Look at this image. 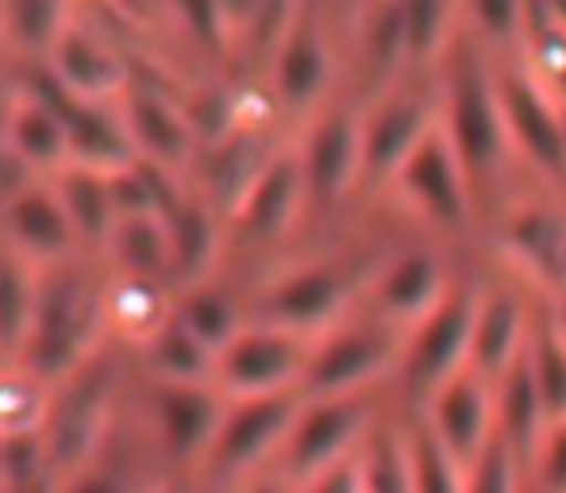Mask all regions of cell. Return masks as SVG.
Returning a JSON list of instances; mask_svg holds the SVG:
<instances>
[{
    "instance_id": "obj_1",
    "label": "cell",
    "mask_w": 566,
    "mask_h": 493,
    "mask_svg": "<svg viewBox=\"0 0 566 493\" xmlns=\"http://www.w3.org/2000/svg\"><path fill=\"white\" fill-rule=\"evenodd\" d=\"M105 347V274L97 270V259L39 270L35 313L15 363L54 389Z\"/></svg>"
},
{
    "instance_id": "obj_2",
    "label": "cell",
    "mask_w": 566,
    "mask_h": 493,
    "mask_svg": "<svg viewBox=\"0 0 566 493\" xmlns=\"http://www.w3.org/2000/svg\"><path fill=\"white\" fill-rule=\"evenodd\" d=\"M119 401V363L113 347L93 355L77 374L51 389V412L43 424L46 463L59 479L97 463V451L108 440V424Z\"/></svg>"
},
{
    "instance_id": "obj_3",
    "label": "cell",
    "mask_w": 566,
    "mask_h": 493,
    "mask_svg": "<svg viewBox=\"0 0 566 493\" xmlns=\"http://www.w3.org/2000/svg\"><path fill=\"white\" fill-rule=\"evenodd\" d=\"M440 127L448 132L470 186H482V181H490L501 170L505 150L513 143H509L505 113H501L497 77L482 66L478 54H467L451 70L440 108Z\"/></svg>"
},
{
    "instance_id": "obj_4",
    "label": "cell",
    "mask_w": 566,
    "mask_h": 493,
    "mask_svg": "<svg viewBox=\"0 0 566 493\" xmlns=\"http://www.w3.org/2000/svg\"><path fill=\"white\" fill-rule=\"evenodd\" d=\"M313 344L316 339L297 336V332L251 321L224 352L217 355V378H212V386H217L228 401L301 394V378H305Z\"/></svg>"
},
{
    "instance_id": "obj_5",
    "label": "cell",
    "mask_w": 566,
    "mask_h": 493,
    "mask_svg": "<svg viewBox=\"0 0 566 493\" xmlns=\"http://www.w3.org/2000/svg\"><path fill=\"white\" fill-rule=\"evenodd\" d=\"M0 240L39 270L90 259L54 178H15L0 193Z\"/></svg>"
},
{
    "instance_id": "obj_6",
    "label": "cell",
    "mask_w": 566,
    "mask_h": 493,
    "mask_svg": "<svg viewBox=\"0 0 566 493\" xmlns=\"http://www.w3.org/2000/svg\"><path fill=\"white\" fill-rule=\"evenodd\" d=\"M370 409L363 397H305L301 412L290 428V440L282 448L285 479L305 486L308 479L363 455Z\"/></svg>"
},
{
    "instance_id": "obj_7",
    "label": "cell",
    "mask_w": 566,
    "mask_h": 493,
    "mask_svg": "<svg viewBox=\"0 0 566 493\" xmlns=\"http://www.w3.org/2000/svg\"><path fill=\"white\" fill-rule=\"evenodd\" d=\"M31 70H39L70 101L101 105V108L119 105V97L139 77L132 70V62H127V54L116 46V39H108L105 31L93 28L82 15H74L66 23V31L59 35V43L46 54L43 66H31Z\"/></svg>"
},
{
    "instance_id": "obj_8",
    "label": "cell",
    "mask_w": 566,
    "mask_h": 493,
    "mask_svg": "<svg viewBox=\"0 0 566 493\" xmlns=\"http://www.w3.org/2000/svg\"><path fill=\"white\" fill-rule=\"evenodd\" d=\"M0 158L15 166L20 178H54L74 162L70 127L31 74L12 85L0 105Z\"/></svg>"
},
{
    "instance_id": "obj_9",
    "label": "cell",
    "mask_w": 566,
    "mask_h": 493,
    "mask_svg": "<svg viewBox=\"0 0 566 493\" xmlns=\"http://www.w3.org/2000/svg\"><path fill=\"white\" fill-rule=\"evenodd\" d=\"M474 308H478V293L451 290L440 301V308H432L424 321L409 328V344L401 347V363L397 367H401L405 389L420 405L440 386H448L451 378H459L462 370H470Z\"/></svg>"
},
{
    "instance_id": "obj_10",
    "label": "cell",
    "mask_w": 566,
    "mask_h": 493,
    "mask_svg": "<svg viewBox=\"0 0 566 493\" xmlns=\"http://www.w3.org/2000/svg\"><path fill=\"white\" fill-rule=\"evenodd\" d=\"M401 363V344L381 324H336L313 344L301 397H358Z\"/></svg>"
},
{
    "instance_id": "obj_11",
    "label": "cell",
    "mask_w": 566,
    "mask_h": 493,
    "mask_svg": "<svg viewBox=\"0 0 566 493\" xmlns=\"http://www.w3.org/2000/svg\"><path fill=\"white\" fill-rule=\"evenodd\" d=\"M301 394H277V397H243V401H228V412L220 420L217 443L209 451L205 471L212 479L239 482L254 474L266 459L282 455L290 428L301 412Z\"/></svg>"
},
{
    "instance_id": "obj_12",
    "label": "cell",
    "mask_w": 566,
    "mask_h": 493,
    "mask_svg": "<svg viewBox=\"0 0 566 493\" xmlns=\"http://www.w3.org/2000/svg\"><path fill=\"white\" fill-rule=\"evenodd\" d=\"M350 293H355V274L347 266H339V262H305V266L274 277L262 290L254 321L321 339L324 332L343 324Z\"/></svg>"
},
{
    "instance_id": "obj_13",
    "label": "cell",
    "mask_w": 566,
    "mask_h": 493,
    "mask_svg": "<svg viewBox=\"0 0 566 493\" xmlns=\"http://www.w3.org/2000/svg\"><path fill=\"white\" fill-rule=\"evenodd\" d=\"M116 108L127 139H132L135 158L158 166V170L178 174V178H186L189 166L201 158L197 150L205 147V139L201 127H197V116L174 93L158 90L155 82L135 77L132 90L119 97Z\"/></svg>"
},
{
    "instance_id": "obj_14",
    "label": "cell",
    "mask_w": 566,
    "mask_h": 493,
    "mask_svg": "<svg viewBox=\"0 0 566 493\" xmlns=\"http://www.w3.org/2000/svg\"><path fill=\"white\" fill-rule=\"evenodd\" d=\"M397 193L432 224L459 232L470 220V201H474V186H470L467 170H462L459 155H454L448 132L440 124L420 139V147L405 158V166L394 178Z\"/></svg>"
},
{
    "instance_id": "obj_15",
    "label": "cell",
    "mask_w": 566,
    "mask_h": 493,
    "mask_svg": "<svg viewBox=\"0 0 566 493\" xmlns=\"http://www.w3.org/2000/svg\"><path fill=\"white\" fill-rule=\"evenodd\" d=\"M228 397L217 386H181V381H150V424L166 459L178 466H205L217 443Z\"/></svg>"
},
{
    "instance_id": "obj_16",
    "label": "cell",
    "mask_w": 566,
    "mask_h": 493,
    "mask_svg": "<svg viewBox=\"0 0 566 493\" xmlns=\"http://www.w3.org/2000/svg\"><path fill=\"white\" fill-rule=\"evenodd\" d=\"M497 93L509 143L521 147L539 170L566 174V108L552 97V90L524 70H505L497 77Z\"/></svg>"
},
{
    "instance_id": "obj_17",
    "label": "cell",
    "mask_w": 566,
    "mask_h": 493,
    "mask_svg": "<svg viewBox=\"0 0 566 493\" xmlns=\"http://www.w3.org/2000/svg\"><path fill=\"white\" fill-rule=\"evenodd\" d=\"M301 170H305L308 201L336 204L363 186V116L347 108H332L313 120L305 139L297 143Z\"/></svg>"
},
{
    "instance_id": "obj_18",
    "label": "cell",
    "mask_w": 566,
    "mask_h": 493,
    "mask_svg": "<svg viewBox=\"0 0 566 493\" xmlns=\"http://www.w3.org/2000/svg\"><path fill=\"white\" fill-rule=\"evenodd\" d=\"M440 124V105L424 93H394L381 97L363 116V186L394 181L405 158L420 147L432 127Z\"/></svg>"
},
{
    "instance_id": "obj_19",
    "label": "cell",
    "mask_w": 566,
    "mask_h": 493,
    "mask_svg": "<svg viewBox=\"0 0 566 493\" xmlns=\"http://www.w3.org/2000/svg\"><path fill=\"white\" fill-rule=\"evenodd\" d=\"M424 424L436 432V440L470 466L497 436V401L493 386L474 370H462L448 386H440L424 405Z\"/></svg>"
},
{
    "instance_id": "obj_20",
    "label": "cell",
    "mask_w": 566,
    "mask_h": 493,
    "mask_svg": "<svg viewBox=\"0 0 566 493\" xmlns=\"http://www.w3.org/2000/svg\"><path fill=\"white\" fill-rule=\"evenodd\" d=\"M332 85V51L313 12L301 8L270 51V93L290 113H313Z\"/></svg>"
},
{
    "instance_id": "obj_21",
    "label": "cell",
    "mask_w": 566,
    "mask_h": 493,
    "mask_svg": "<svg viewBox=\"0 0 566 493\" xmlns=\"http://www.w3.org/2000/svg\"><path fill=\"white\" fill-rule=\"evenodd\" d=\"M305 204H308V186H305V170H301V150L277 147L270 155V162L262 166L259 178H254V186L247 189V197L239 201V209L231 212L228 224L235 232H243L247 240L266 243L290 232Z\"/></svg>"
},
{
    "instance_id": "obj_22",
    "label": "cell",
    "mask_w": 566,
    "mask_h": 493,
    "mask_svg": "<svg viewBox=\"0 0 566 493\" xmlns=\"http://www.w3.org/2000/svg\"><path fill=\"white\" fill-rule=\"evenodd\" d=\"M448 293V270L432 251H401L374 274V305L381 321L401 328L424 321Z\"/></svg>"
},
{
    "instance_id": "obj_23",
    "label": "cell",
    "mask_w": 566,
    "mask_h": 493,
    "mask_svg": "<svg viewBox=\"0 0 566 493\" xmlns=\"http://www.w3.org/2000/svg\"><path fill=\"white\" fill-rule=\"evenodd\" d=\"M166 224H170L174 240V293L189 290L197 282H209L212 270H217L228 220L212 209V201L201 189L186 181L174 204L166 209Z\"/></svg>"
},
{
    "instance_id": "obj_24",
    "label": "cell",
    "mask_w": 566,
    "mask_h": 493,
    "mask_svg": "<svg viewBox=\"0 0 566 493\" xmlns=\"http://www.w3.org/2000/svg\"><path fill=\"white\" fill-rule=\"evenodd\" d=\"M174 285L155 277L113 274L105 270V328L108 344L143 352L174 321Z\"/></svg>"
},
{
    "instance_id": "obj_25",
    "label": "cell",
    "mask_w": 566,
    "mask_h": 493,
    "mask_svg": "<svg viewBox=\"0 0 566 493\" xmlns=\"http://www.w3.org/2000/svg\"><path fill=\"white\" fill-rule=\"evenodd\" d=\"M532 321L524 313V301L513 290H485L478 293L474 308V336H470V370L485 381H497L528 352Z\"/></svg>"
},
{
    "instance_id": "obj_26",
    "label": "cell",
    "mask_w": 566,
    "mask_h": 493,
    "mask_svg": "<svg viewBox=\"0 0 566 493\" xmlns=\"http://www.w3.org/2000/svg\"><path fill=\"white\" fill-rule=\"evenodd\" d=\"M505 251L544 290L566 297V212L552 204H524L505 224Z\"/></svg>"
},
{
    "instance_id": "obj_27",
    "label": "cell",
    "mask_w": 566,
    "mask_h": 493,
    "mask_svg": "<svg viewBox=\"0 0 566 493\" xmlns=\"http://www.w3.org/2000/svg\"><path fill=\"white\" fill-rule=\"evenodd\" d=\"M54 186H59L62 204H66L70 220H74L85 254L101 262V254H105L108 240H113V228L119 220L116 193H113V170L70 162L62 174H54Z\"/></svg>"
},
{
    "instance_id": "obj_28",
    "label": "cell",
    "mask_w": 566,
    "mask_h": 493,
    "mask_svg": "<svg viewBox=\"0 0 566 493\" xmlns=\"http://www.w3.org/2000/svg\"><path fill=\"white\" fill-rule=\"evenodd\" d=\"M101 262L113 274L155 277V282L174 285V240H170V224H166V212L119 217Z\"/></svg>"
},
{
    "instance_id": "obj_29",
    "label": "cell",
    "mask_w": 566,
    "mask_h": 493,
    "mask_svg": "<svg viewBox=\"0 0 566 493\" xmlns=\"http://www.w3.org/2000/svg\"><path fill=\"white\" fill-rule=\"evenodd\" d=\"M493 401H497V432L516 455H536L539 440L552 428L547 405L539 397V386L532 378L528 352L493 381Z\"/></svg>"
},
{
    "instance_id": "obj_30",
    "label": "cell",
    "mask_w": 566,
    "mask_h": 493,
    "mask_svg": "<svg viewBox=\"0 0 566 493\" xmlns=\"http://www.w3.org/2000/svg\"><path fill=\"white\" fill-rule=\"evenodd\" d=\"M174 316H178V321L186 324L201 344H209L217 355L224 352L247 324H251L243 313V301H239L228 285H220L217 277L189 285V290H178Z\"/></svg>"
},
{
    "instance_id": "obj_31",
    "label": "cell",
    "mask_w": 566,
    "mask_h": 493,
    "mask_svg": "<svg viewBox=\"0 0 566 493\" xmlns=\"http://www.w3.org/2000/svg\"><path fill=\"white\" fill-rule=\"evenodd\" d=\"M150 381H181V386H209L217 378V352L193 336L186 324L174 316L155 339L139 352Z\"/></svg>"
},
{
    "instance_id": "obj_32",
    "label": "cell",
    "mask_w": 566,
    "mask_h": 493,
    "mask_svg": "<svg viewBox=\"0 0 566 493\" xmlns=\"http://www.w3.org/2000/svg\"><path fill=\"white\" fill-rule=\"evenodd\" d=\"M0 4H4L12 59H23L28 70L43 66L66 23L77 15L74 0H0Z\"/></svg>"
},
{
    "instance_id": "obj_33",
    "label": "cell",
    "mask_w": 566,
    "mask_h": 493,
    "mask_svg": "<svg viewBox=\"0 0 566 493\" xmlns=\"http://www.w3.org/2000/svg\"><path fill=\"white\" fill-rule=\"evenodd\" d=\"M39 293V266L0 240V363H15L31 328Z\"/></svg>"
},
{
    "instance_id": "obj_34",
    "label": "cell",
    "mask_w": 566,
    "mask_h": 493,
    "mask_svg": "<svg viewBox=\"0 0 566 493\" xmlns=\"http://www.w3.org/2000/svg\"><path fill=\"white\" fill-rule=\"evenodd\" d=\"M358 51L378 82L409 62V39H405L401 0H370L358 20Z\"/></svg>"
},
{
    "instance_id": "obj_35",
    "label": "cell",
    "mask_w": 566,
    "mask_h": 493,
    "mask_svg": "<svg viewBox=\"0 0 566 493\" xmlns=\"http://www.w3.org/2000/svg\"><path fill=\"white\" fill-rule=\"evenodd\" d=\"M46 412H51V386H43L20 363H0V440L43 432Z\"/></svg>"
},
{
    "instance_id": "obj_36",
    "label": "cell",
    "mask_w": 566,
    "mask_h": 493,
    "mask_svg": "<svg viewBox=\"0 0 566 493\" xmlns=\"http://www.w3.org/2000/svg\"><path fill=\"white\" fill-rule=\"evenodd\" d=\"M405 463L412 493H467V466L436 440L424 420L405 436Z\"/></svg>"
},
{
    "instance_id": "obj_37",
    "label": "cell",
    "mask_w": 566,
    "mask_h": 493,
    "mask_svg": "<svg viewBox=\"0 0 566 493\" xmlns=\"http://www.w3.org/2000/svg\"><path fill=\"white\" fill-rule=\"evenodd\" d=\"M528 367L547 405V417L566 420V336L559 316H539L532 321L528 336Z\"/></svg>"
},
{
    "instance_id": "obj_38",
    "label": "cell",
    "mask_w": 566,
    "mask_h": 493,
    "mask_svg": "<svg viewBox=\"0 0 566 493\" xmlns=\"http://www.w3.org/2000/svg\"><path fill=\"white\" fill-rule=\"evenodd\" d=\"M409 62H428L443 51L451 31L454 0H401Z\"/></svg>"
},
{
    "instance_id": "obj_39",
    "label": "cell",
    "mask_w": 566,
    "mask_h": 493,
    "mask_svg": "<svg viewBox=\"0 0 566 493\" xmlns=\"http://www.w3.org/2000/svg\"><path fill=\"white\" fill-rule=\"evenodd\" d=\"M366 490L370 493H412L409 463H405V436L381 428V436L366 440Z\"/></svg>"
},
{
    "instance_id": "obj_40",
    "label": "cell",
    "mask_w": 566,
    "mask_h": 493,
    "mask_svg": "<svg viewBox=\"0 0 566 493\" xmlns=\"http://www.w3.org/2000/svg\"><path fill=\"white\" fill-rule=\"evenodd\" d=\"M516 451L493 436V443L467 466V493H516Z\"/></svg>"
},
{
    "instance_id": "obj_41",
    "label": "cell",
    "mask_w": 566,
    "mask_h": 493,
    "mask_svg": "<svg viewBox=\"0 0 566 493\" xmlns=\"http://www.w3.org/2000/svg\"><path fill=\"white\" fill-rule=\"evenodd\" d=\"M170 4H174V12H178V20L186 23V31L205 46V51L224 54L228 46H235L228 35V23H224V15H220L217 0H170Z\"/></svg>"
},
{
    "instance_id": "obj_42",
    "label": "cell",
    "mask_w": 566,
    "mask_h": 493,
    "mask_svg": "<svg viewBox=\"0 0 566 493\" xmlns=\"http://www.w3.org/2000/svg\"><path fill=\"white\" fill-rule=\"evenodd\" d=\"M478 31L493 43H513L528 23V0H470Z\"/></svg>"
},
{
    "instance_id": "obj_43",
    "label": "cell",
    "mask_w": 566,
    "mask_h": 493,
    "mask_svg": "<svg viewBox=\"0 0 566 493\" xmlns=\"http://www.w3.org/2000/svg\"><path fill=\"white\" fill-rule=\"evenodd\" d=\"M62 493H163V486H143L135 482L124 466H105V463H90L85 471L62 479Z\"/></svg>"
},
{
    "instance_id": "obj_44",
    "label": "cell",
    "mask_w": 566,
    "mask_h": 493,
    "mask_svg": "<svg viewBox=\"0 0 566 493\" xmlns=\"http://www.w3.org/2000/svg\"><path fill=\"white\" fill-rule=\"evenodd\" d=\"M536 474L547 493H566V420H552L536 448Z\"/></svg>"
},
{
    "instance_id": "obj_45",
    "label": "cell",
    "mask_w": 566,
    "mask_h": 493,
    "mask_svg": "<svg viewBox=\"0 0 566 493\" xmlns=\"http://www.w3.org/2000/svg\"><path fill=\"white\" fill-rule=\"evenodd\" d=\"M297 493H370L366 490V459L363 455L347 459V463H339V466H332V471L308 479L305 486H297Z\"/></svg>"
},
{
    "instance_id": "obj_46",
    "label": "cell",
    "mask_w": 566,
    "mask_h": 493,
    "mask_svg": "<svg viewBox=\"0 0 566 493\" xmlns=\"http://www.w3.org/2000/svg\"><path fill=\"white\" fill-rule=\"evenodd\" d=\"M217 4H220V15H224V23H228L231 43H251L266 0H217Z\"/></svg>"
},
{
    "instance_id": "obj_47",
    "label": "cell",
    "mask_w": 566,
    "mask_h": 493,
    "mask_svg": "<svg viewBox=\"0 0 566 493\" xmlns=\"http://www.w3.org/2000/svg\"><path fill=\"white\" fill-rule=\"evenodd\" d=\"M0 493H62V479H59V474H54V471H46V474H39V479L20 482V486L0 490Z\"/></svg>"
},
{
    "instance_id": "obj_48",
    "label": "cell",
    "mask_w": 566,
    "mask_h": 493,
    "mask_svg": "<svg viewBox=\"0 0 566 493\" xmlns=\"http://www.w3.org/2000/svg\"><path fill=\"white\" fill-rule=\"evenodd\" d=\"M239 493H293V490H290V482H282V479H254Z\"/></svg>"
},
{
    "instance_id": "obj_49",
    "label": "cell",
    "mask_w": 566,
    "mask_h": 493,
    "mask_svg": "<svg viewBox=\"0 0 566 493\" xmlns=\"http://www.w3.org/2000/svg\"><path fill=\"white\" fill-rule=\"evenodd\" d=\"M539 4H544V12L552 15L555 31H563L566 35V0H539Z\"/></svg>"
},
{
    "instance_id": "obj_50",
    "label": "cell",
    "mask_w": 566,
    "mask_h": 493,
    "mask_svg": "<svg viewBox=\"0 0 566 493\" xmlns=\"http://www.w3.org/2000/svg\"><path fill=\"white\" fill-rule=\"evenodd\" d=\"M12 59V46H8V23H4V4H0V62Z\"/></svg>"
},
{
    "instance_id": "obj_51",
    "label": "cell",
    "mask_w": 566,
    "mask_h": 493,
    "mask_svg": "<svg viewBox=\"0 0 566 493\" xmlns=\"http://www.w3.org/2000/svg\"><path fill=\"white\" fill-rule=\"evenodd\" d=\"M559 328H563V336H566V305L559 308Z\"/></svg>"
},
{
    "instance_id": "obj_52",
    "label": "cell",
    "mask_w": 566,
    "mask_h": 493,
    "mask_svg": "<svg viewBox=\"0 0 566 493\" xmlns=\"http://www.w3.org/2000/svg\"><path fill=\"white\" fill-rule=\"evenodd\" d=\"M8 90H12V85H4V82H0V105H4V97H8Z\"/></svg>"
}]
</instances>
